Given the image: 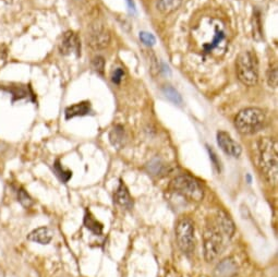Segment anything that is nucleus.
<instances>
[{
  "instance_id": "6ab92c4d",
  "label": "nucleus",
  "mask_w": 278,
  "mask_h": 277,
  "mask_svg": "<svg viewBox=\"0 0 278 277\" xmlns=\"http://www.w3.org/2000/svg\"><path fill=\"white\" fill-rule=\"evenodd\" d=\"M267 83L270 88H277L278 75H277V68L276 67L269 68V70L267 71Z\"/></svg>"
},
{
  "instance_id": "393cba45",
  "label": "nucleus",
  "mask_w": 278,
  "mask_h": 277,
  "mask_svg": "<svg viewBox=\"0 0 278 277\" xmlns=\"http://www.w3.org/2000/svg\"><path fill=\"white\" fill-rule=\"evenodd\" d=\"M209 151H210V155H211V159H212L213 163H214V164H215V166H216V167H218V168H219L220 162H218V161H217V159H216V154L213 152V150H210V148H209Z\"/></svg>"
},
{
  "instance_id": "f03ea898",
  "label": "nucleus",
  "mask_w": 278,
  "mask_h": 277,
  "mask_svg": "<svg viewBox=\"0 0 278 277\" xmlns=\"http://www.w3.org/2000/svg\"><path fill=\"white\" fill-rule=\"evenodd\" d=\"M225 237H228L225 231L220 228L218 223L215 221L206 225L203 233V250L204 258L208 262L216 260L225 249Z\"/></svg>"
},
{
  "instance_id": "dca6fc26",
  "label": "nucleus",
  "mask_w": 278,
  "mask_h": 277,
  "mask_svg": "<svg viewBox=\"0 0 278 277\" xmlns=\"http://www.w3.org/2000/svg\"><path fill=\"white\" fill-rule=\"evenodd\" d=\"M183 0H160L157 9L163 14H170L179 8Z\"/></svg>"
},
{
  "instance_id": "2eb2a0df",
  "label": "nucleus",
  "mask_w": 278,
  "mask_h": 277,
  "mask_svg": "<svg viewBox=\"0 0 278 277\" xmlns=\"http://www.w3.org/2000/svg\"><path fill=\"white\" fill-rule=\"evenodd\" d=\"M83 223H84V226L87 227V228L90 231H92L93 233H94V235L101 236L103 233V229H104L103 224L99 223L97 219L94 216H93V214L91 212L87 211V213H85Z\"/></svg>"
},
{
  "instance_id": "6e6552de",
  "label": "nucleus",
  "mask_w": 278,
  "mask_h": 277,
  "mask_svg": "<svg viewBox=\"0 0 278 277\" xmlns=\"http://www.w3.org/2000/svg\"><path fill=\"white\" fill-rule=\"evenodd\" d=\"M217 143L219 147L229 156H232L234 159H238L241 155L242 148L240 144H238L236 141H234L229 133L225 131H219L217 132Z\"/></svg>"
},
{
  "instance_id": "a878e982",
  "label": "nucleus",
  "mask_w": 278,
  "mask_h": 277,
  "mask_svg": "<svg viewBox=\"0 0 278 277\" xmlns=\"http://www.w3.org/2000/svg\"><path fill=\"white\" fill-rule=\"evenodd\" d=\"M228 277H239L237 274H233V275H230V276H228Z\"/></svg>"
},
{
  "instance_id": "20e7f679",
  "label": "nucleus",
  "mask_w": 278,
  "mask_h": 277,
  "mask_svg": "<svg viewBox=\"0 0 278 277\" xmlns=\"http://www.w3.org/2000/svg\"><path fill=\"white\" fill-rule=\"evenodd\" d=\"M265 122L264 111L256 107H250L239 111L234 118V126L240 133L248 136L259 132L264 127Z\"/></svg>"
},
{
  "instance_id": "4468645a",
  "label": "nucleus",
  "mask_w": 278,
  "mask_h": 277,
  "mask_svg": "<svg viewBox=\"0 0 278 277\" xmlns=\"http://www.w3.org/2000/svg\"><path fill=\"white\" fill-rule=\"evenodd\" d=\"M109 140L111 142V144L115 147H117V148L124 147L126 144V141H127L124 127L120 125H117L113 127L109 133Z\"/></svg>"
},
{
  "instance_id": "a211bd4d",
  "label": "nucleus",
  "mask_w": 278,
  "mask_h": 277,
  "mask_svg": "<svg viewBox=\"0 0 278 277\" xmlns=\"http://www.w3.org/2000/svg\"><path fill=\"white\" fill-rule=\"evenodd\" d=\"M54 169H55L56 175L59 177L60 180H61L63 183H67V182L70 180L71 177H72V173H71L70 170H65V169H63V168L61 167V165L59 164V161H57V162L55 163Z\"/></svg>"
},
{
  "instance_id": "1a4fd4ad",
  "label": "nucleus",
  "mask_w": 278,
  "mask_h": 277,
  "mask_svg": "<svg viewBox=\"0 0 278 277\" xmlns=\"http://www.w3.org/2000/svg\"><path fill=\"white\" fill-rule=\"evenodd\" d=\"M59 49L62 55L75 54L76 56H79L81 51V43L79 36L74 32L71 31L65 33L60 42Z\"/></svg>"
},
{
  "instance_id": "39448f33",
  "label": "nucleus",
  "mask_w": 278,
  "mask_h": 277,
  "mask_svg": "<svg viewBox=\"0 0 278 277\" xmlns=\"http://www.w3.org/2000/svg\"><path fill=\"white\" fill-rule=\"evenodd\" d=\"M170 189L188 200L200 202L204 196L202 184L189 175L178 176L170 182Z\"/></svg>"
},
{
  "instance_id": "412c9836",
  "label": "nucleus",
  "mask_w": 278,
  "mask_h": 277,
  "mask_svg": "<svg viewBox=\"0 0 278 277\" xmlns=\"http://www.w3.org/2000/svg\"><path fill=\"white\" fill-rule=\"evenodd\" d=\"M92 67H93V69H94L96 71L97 73L103 74L104 68H105V60H104L103 57H101V56L95 57V58L93 59Z\"/></svg>"
},
{
  "instance_id": "5701e85b",
  "label": "nucleus",
  "mask_w": 278,
  "mask_h": 277,
  "mask_svg": "<svg viewBox=\"0 0 278 277\" xmlns=\"http://www.w3.org/2000/svg\"><path fill=\"white\" fill-rule=\"evenodd\" d=\"M162 165H161V163L160 161L157 160H154L153 162H151L148 164V170L151 173H153L154 175H158V173H161V169H162Z\"/></svg>"
},
{
  "instance_id": "0eeeda50",
  "label": "nucleus",
  "mask_w": 278,
  "mask_h": 277,
  "mask_svg": "<svg viewBox=\"0 0 278 277\" xmlns=\"http://www.w3.org/2000/svg\"><path fill=\"white\" fill-rule=\"evenodd\" d=\"M110 44V34L106 28L101 25H93L88 35V45L93 49L101 51Z\"/></svg>"
},
{
  "instance_id": "f8f14e48",
  "label": "nucleus",
  "mask_w": 278,
  "mask_h": 277,
  "mask_svg": "<svg viewBox=\"0 0 278 277\" xmlns=\"http://www.w3.org/2000/svg\"><path fill=\"white\" fill-rule=\"evenodd\" d=\"M91 111V103L90 102H81L70 106L66 109V119L69 120L74 117H81L90 113Z\"/></svg>"
},
{
  "instance_id": "4be33fe9",
  "label": "nucleus",
  "mask_w": 278,
  "mask_h": 277,
  "mask_svg": "<svg viewBox=\"0 0 278 277\" xmlns=\"http://www.w3.org/2000/svg\"><path fill=\"white\" fill-rule=\"evenodd\" d=\"M140 39L146 46H153L156 43L154 35L151 34V33H147V32H141L140 33Z\"/></svg>"
},
{
  "instance_id": "b1692460",
  "label": "nucleus",
  "mask_w": 278,
  "mask_h": 277,
  "mask_svg": "<svg viewBox=\"0 0 278 277\" xmlns=\"http://www.w3.org/2000/svg\"><path fill=\"white\" fill-rule=\"evenodd\" d=\"M124 75H125L124 70L121 69V68H117L115 71H113L112 76H111V80H112V82H113V83L119 84V83L121 82V80H123Z\"/></svg>"
},
{
  "instance_id": "f257e3e1",
  "label": "nucleus",
  "mask_w": 278,
  "mask_h": 277,
  "mask_svg": "<svg viewBox=\"0 0 278 277\" xmlns=\"http://www.w3.org/2000/svg\"><path fill=\"white\" fill-rule=\"evenodd\" d=\"M258 163L266 180L270 183L277 182L278 177V145L277 141L263 138L258 141Z\"/></svg>"
},
{
  "instance_id": "7ed1b4c3",
  "label": "nucleus",
  "mask_w": 278,
  "mask_h": 277,
  "mask_svg": "<svg viewBox=\"0 0 278 277\" xmlns=\"http://www.w3.org/2000/svg\"><path fill=\"white\" fill-rule=\"evenodd\" d=\"M237 76L247 87H254L259 82V62L251 51L242 52L237 58Z\"/></svg>"
},
{
  "instance_id": "9b49d317",
  "label": "nucleus",
  "mask_w": 278,
  "mask_h": 277,
  "mask_svg": "<svg viewBox=\"0 0 278 277\" xmlns=\"http://www.w3.org/2000/svg\"><path fill=\"white\" fill-rule=\"evenodd\" d=\"M53 239V231L46 226L38 227L27 235V240L39 245H48Z\"/></svg>"
},
{
  "instance_id": "9d476101",
  "label": "nucleus",
  "mask_w": 278,
  "mask_h": 277,
  "mask_svg": "<svg viewBox=\"0 0 278 277\" xmlns=\"http://www.w3.org/2000/svg\"><path fill=\"white\" fill-rule=\"evenodd\" d=\"M113 201L117 203L119 207L125 208L127 210H130L133 207V200L130 195L129 190H128L126 184L120 181L117 190L113 193Z\"/></svg>"
},
{
  "instance_id": "aec40b11",
  "label": "nucleus",
  "mask_w": 278,
  "mask_h": 277,
  "mask_svg": "<svg viewBox=\"0 0 278 277\" xmlns=\"http://www.w3.org/2000/svg\"><path fill=\"white\" fill-rule=\"evenodd\" d=\"M18 199H19V201L20 203L23 205V207L25 208H28V207H31V205L33 204V200H32V197L28 195L25 191L23 189H20L18 190Z\"/></svg>"
},
{
  "instance_id": "ddd939ff",
  "label": "nucleus",
  "mask_w": 278,
  "mask_h": 277,
  "mask_svg": "<svg viewBox=\"0 0 278 277\" xmlns=\"http://www.w3.org/2000/svg\"><path fill=\"white\" fill-rule=\"evenodd\" d=\"M237 263L232 258H228L223 260L216 267V274L218 277H228L236 274Z\"/></svg>"
},
{
  "instance_id": "423d86ee",
  "label": "nucleus",
  "mask_w": 278,
  "mask_h": 277,
  "mask_svg": "<svg viewBox=\"0 0 278 277\" xmlns=\"http://www.w3.org/2000/svg\"><path fill=\"white\" fill-rule=\"evenodd\" d=\"M176 240L179 249L185 254L190 255L195 249L194 224L189 217H181L176 224Z\"/></svg>"
},
{
  "instance_id": "f3484780",
  "label": "nucleus",
  "mask_w": 278,
  "mask_h": 277,
  "mask_svg": "<svg viewBox=\"0 0 278 277\" xmlns=\"http://www.w3.org/2000/svg\"><path fill=\"white\" fill-rule=\"evenodd\" d=\"M163 92L164 94H165V96L169 99V101H172L173 103L177 104V105H180L182 103V98H181V95L178 93V91H176L173 87H165L163 89Z\"/></svg>"
}]
</instances>
